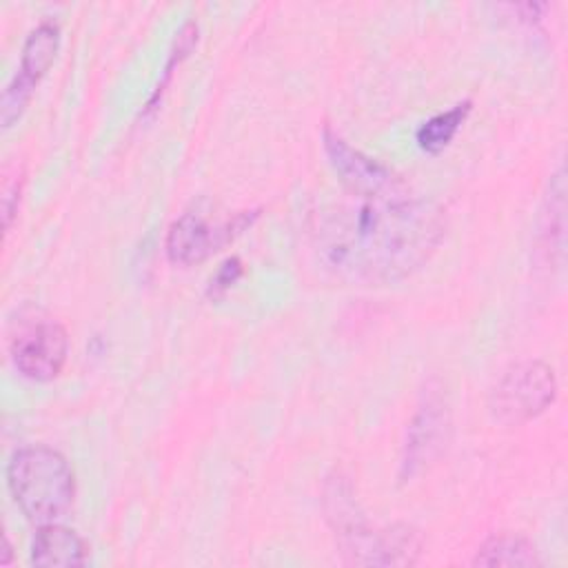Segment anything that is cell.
<instances>
[{
    "label": "cell",
    "instance_id": "ba28073f",
    "mask_svg": "<svg viewBox=\"0 0 568 568\" xmlns=\"http://www.w3.org/2000/svg\"><path fill=\"white\" fill-rule=\"evenodd\" d=\"M450 433V410L439 390L428 388L413 415L399 459V479L410 481L444 450Z\"/></svg>",
    "mask_w": 568,
    "mask_h": 568
},
{
    "label": "cell",
    "instance_id": "2e32d148",
    "mask_svg": "<svg viewBox=\"0 0 568 568\" xmlns=\"http://www.w3.org/2000/svg\"><path fill=\"white\" fill-rule=\"evenodd\" d=\"M18 200H20V184L16 182L13 186H7L4 195H2V211H4V229L9 231L13 213L18 209Z\"/></svg>",
    "mask_w": 568,
    "mask_h": 568
},
{
    "label": "cell",
    "instance_id": "5bb4252c",
    "mask_svg": "<svg viewBox=\"0 0 568 568\" xmlns=\"http://www.w3.org/2000/svg\"><path fill=\"white\" fill-rule=\"evenodd\" d=\"M195 42H197V24H195L193 20H189V22H184V24L180 27V31L175 33V40H173V44H171V51H169L166 64H164V69H162V78H160V82H158L155 91L151 93V98H149V102H146V109H144V111H153V109H155L158 100L162 98V93H164L166 84H169V82H171V78H173V69H175V67H180V62H182V60L193 51Z\"/></svg>",
    "mask_w": 568,
    "mask_h": 568
},
{
    "label": "cell",
    "instance_id": "9c48e42d",
    "mask_svg": "<svg viewBox=\"0 0 568 568\" xmlns=\"http://www.w3.org/2000/svg\"><path fill=\"white\" fill-rule=\"evenodd\" d=\"M322 144L333 171L342 184L355 193V197L397 193L399 178L386 164L362 153L359 149H353L331 126H324Z\"/></svg>",
    "mask_w": 568,
    "mask_h": 568
},
{
    "label": "cell",
    "instance_id": "30bf717a",
    "mask_svg": "<svg viewBox=\"0 0 568 568\" xmlns=\"http://www.w3.org/2000/svg\"><path fill=\"white\" fill-rule=\"evenodd\" d=\"M89 559L87 541L60 524H42L31 541V564L40 568H75Z\"/></svg>",
    "mask_w": 568,
    "mask_h": 568
},
{
    "label": "cell",
    "instance_id": "52a82bcc",
    "mask_svg": "<svg viewBox=\"0 0 568 568\" xmlns=\"http://www.w3.org/2000/svg\"><path fill=\"white\" fill-rule=\"evenodd\" d=\"M60 49V24L53 20H42L33 27L22 44L18 73L11 78L2 91V126L9 129L27 109L33 89L51 69Z\"/></svg>",
    "mask_w": 568,
    "mask_h": 568
},
{
    "label": "cell",
    "instance_id": "9a60e30c",
    "mask_svg": "<svg viewBox=\"0 0 568 568\" xmlns=\"http://www.w3.org/2000/svg\"><path fill=\"white\" fill-rule=\"evenodd\" d=\"M242 262H240V257H229V260H224L222 264H220V268L215 271V275L209 280V288H206V293L211 295V297H220V295H224L237 280H240V275H242Z\"/></svg>",
    "mask_w": 568,
    "mask_h": 568
},
{
    "label": "cell",
    "instance_id": "8fae6325",
    "mask_svg": "<svg viewBox=\"0 0 568 568\" xmlns=\"http://www.w3.org/2000/svg\"><path fill=\"white\" fill-rule=\"evenodd\" d=\"M541 559L532 541L519 535H490L475 552L473 566H539Z\"/></svg>",
    "mask_w": 568,
    "mask_h": 568
},
{
    "label": "cell",
    "instance_id": "4fadbf2b",
    "mask_svg": "<svg viewBox=\"0 0 568 568\" xmlns=\"http://www.w3.org/2000/svg\"><path fill=\"white\" fill-rule=\"evenodd\" d=\"M564 171L559 169L552 175L550 182V193L546 195L544 202V213H541V237L546 246L557 248L561 253V242H564Z\"/></svg>",
    "mask_w": 568,
    "mask_h": 568
},
{
    "label": "cell",
    "instance_id": "8992f818",
    "mask_svg": "<svg viewBox=\"0 0 568 568\" xmlns=\"http://www.w3.org/2000/svg\"><path fill=\"white\" fill-rule=\"evenodd\" d=\"M9 353L22 377L33 382H51L67 364V328L51 317L27 320L11 335Z\"/></svg>",
    "mask_w": 568,
    "mask_h": 568
},
{
    "label": "cell",
    "instance_id": "7a4b0ae2",
    "mask_svg": "<svg viewBox=\"0 0 568 568\" xmlns=\"http://www.w3.org/2000/svg\"><path fill=\"white\" fill-rule=\"evenodd\" d=\"M326 517L335 528L339 552L355 566H410L422 552L417 530L408 526L371 528L362 517L351 486L337 477L326 484Z\"/></svg>",
    "mask_w": 568,
    "mask_h": 568
},
{
    "label": "cell",
    "instance_id": "3957f363",
    "mask_svg": "<svg viewBox=\"0 0 568 568\" xmlns=\"http://www.w3.org/2000/svg\"><path fill=\"white\" fill-rule=\"evenodd\" d=\"M7 486L20 513L38 526L64 517L75 497L67 457L49 446L18 448L7 464Z\"/></svg>",
    "mask_w": 568,
    "mask_h": 568
},
{
    "label": "cell",
    "instance_id": "5b68a950",
    "mask_svg": "<svg viewBox=\"0 0 568 568\" xmlns=\"http://www.w3.org/2000/svg\"><path fill=\"white\" fill-rule=\"evenodd\" d=\"M257 211H242L224 222H211L200 213H182L166 233V257L178 266H193L204 262L215 251L224 248L240 233H244Z\"/></svg>",
    "mask_w": 568,
    "mask_h": 568
},
{
    "label": "cell",
    "instance_id": "277c9868",
    "mask_svg": "<svg viewBox=\"0 0 568 568\" xmlns=\"http://www.w3.org/2000/svg\"><path fill=\"white\" fill-rule=\"evenodd\" d=\"M557 397L555 371L541 359L510 364L488 395L490 415L501 424H524L539 417Z\"/></svg>",
    "mask_w": 568,
    "mask_h": 568
},
{
    "label": "cell",
    "instance_id": "6da1fadb",
    "mask_svg": "<svg viewBox=\"0 0 568 568\" xmlns=\"http://www.w3.org/2000/svg\"><path fill=\"white\" fill-rule=\"evenodd\" d=\"M446 233V215L426 197L373 195L315 213L311 246L320 266L339 282L382 286L419 271Z\"/></svg>",
    "mask_w": 568,
    "mask_h": 568
},
{
    "label": "cell",
    "instance_id": "7c38bea8",
    "mask_svg": "<svg viewBox=\"0 0 568 568\" xmlns=\"http://www.w3.org/2000/svg\"><path fill=\"white\" fill-rule=\"evenodd\" d=\"M470 109H473V102L464 100V102H457L450 109L439 111L433 118L424 120L419 124V129L415 131L417 146L430 155L442 153L453 142V138L457 135V131L462 129L466 118L470 115Z\"/></svg>",
    "mask_w": 568,
    "mask_h": 568
}]
</instances>
